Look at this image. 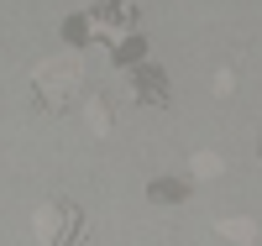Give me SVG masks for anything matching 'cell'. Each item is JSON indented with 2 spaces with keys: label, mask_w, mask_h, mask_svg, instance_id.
<instances>
[{
  "label": "cell",
  "mask_w": 262,
  "mask_h": 246,
  "mask_svg": "<svg viewBox=\"0 0 262 246\" xmlns=\"http://www.w3.org/2000/svg\"><path fill=\"white\" fill-rule=\"evenodd\" d=\"M194 173H200V178L205 173H221V158H194Z\"/></svg>",
  "instance_id": "2"
},
{
  "label": "cell",
  "mask_w": 262,
  "mask_h": 246,
  "mask_svg": "<svg viewBox=\"0 0 262 246\" xmlns=\"http://www.w3.org/2000/svg\"><path fill=\"white\" fill-rule=\"evenodd\" d=\"M221 236H226V241H252L257 231L247 226V220H221Z\"/></svg>",
  "instance_id": "1"
}]
</instances>
